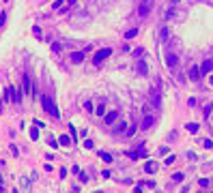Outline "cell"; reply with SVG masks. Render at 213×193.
I'll return each mask as SVG.
<instances>
[{
	"label": "cell",
	"mask_w": 213,
	"mask_h": 193,
	"mask_svg": "<svg viewBox=\"0 0 213 193\" xmlns=\"http://www.w3.org/2000/svg\"><path fill=\"white\" fill-rule=\"evenodd\" d=\"M200 71H202V73H211V71H213V60H205L202 67H200Z\"/></svg>",
	"instance_id": "8fae6325"
},
{
	"label": "cell",
	"mask_w": 213,
	"mask_h": 193,
	"mask_svg": "<svg viewBox=\"0 0 213 193\" xmlns=\"http://www.w3.org/2000/svg\"><path fill=\"white\" fill-rule=\"evenodd\" d=\"M153 123H155V118L147 114L144 118H142V123H140V127H142V129H151V127H153Z\"/></svg>",
	"instance_id": "ba28073f"
},
{
	"label": "cell",
	"mask_w": 213,
	"mask_h": 193,
	"mask_svg": "<svg viewBox=\"0 0 213 193\" xmlns=\"http://www.w3.org/2000/svg\"><path fill=\"white\" fill-rule=\"evenodd\" d=\"M185 129H187V131H189V133H198V129H200V127H198V125H196V123H189V125H187V127H185Z\"/></svg>",
	"instance_id": "9a60e30c"
},
{
	"label": "cell",
	"mask_w": 213,
	"mask_h": 193,
	"mask_svg": "<svg viewBox=\"0 0 213 193\" xmlns=\"http://www.w3.org/2000/svg\"><path fill=\"white\" fill-rule=\"evenodd\" d=\"M200 75H202L200 67H192V71H189V80H200Z\"/></svg>",
	"instance_id": "30bf717a"
},
{
	"label": "cell",
	"mask_w": 213,
	"mask_h": 193,
	"mask_svg": "<svg viewBox=\"0 0 213 193\" xmlns=\"http://www.w3.org/2000/svg\"><path fill=\"white\" fill-rule=\"evenodd\" d=\"M155 170H157V163H155V161H147V163H144V172L153 174Z\"/></svg>",
	"instance_id": "7c38bea8"
},
{
	"label": "cell",
	"mask_w": 213,
	"mask_h": 193,
	"mask_svg": "<svg viewBox=\"0 0 213 193\" xmlns=\"http://www.w3.org/2000/svg\"><path fill=\"white\" fill-rule=\"evenodd\" d=\"M30 137L32 139H39V127H32L30 129Z\"/></svg>",
	"instance_id": "ac0fdd59"
},
{
	"label": "cell",
	"mask_w": 213,
	"mask_h": 193,
	"mask_svg": "<svg viewBox=\"0 0 213 193\" xmlns=\"http://www.w3.org/2000/svg\"><path fill=\"white\" fill-rule=\"evenodd\" d=\"M69 5H76V0H69Z\"/></svg>",
	"instance_id": "83f0119b"
},
{
	"label": "cell",
	"mask_w": 213,
	"mask_h": 193,
	"mask_svg": "<svg viewBox=\"0 0 213 193\" xmlns=\"http://www.w3.org/2000/svg\"><path fill=\"white\" fill-rule=\"evenodd\" d=\"M134 193H142V187H136V189H134Z\"/></svg>",
	"instance_id": "4316f807"
},
{
	"label": "cell",
	"mask_w": 213,
	"mask_h": 193,
	"mask_svg": "<svg viewBox=\"0 0 213 193\" xmlns=\"http://www.w3.org/2000/svg\"><path fill=\"white\" fill-rule=\"evenodd\" d=\"M95 193H103V191H95Z\"/></svg>",
	"instance_id": "4dcf8cb0"
},
{
	"label": "cell",
	"mask_w": 213,
	"mask_h": 193,
	"mask_svg": "<svg viewBox=\"0 0 213 193\" xmlns=\"http://www.w3.org/2000/svg\"><path fill=\"white\" fill-rule=\"evenodd\" d=\"M2 191H5V189H2V185H0V193H2Z\"/></svg>",
	"instance_id": "f546056e"
},
{
	"label": "cell",
	"mask_w": 213,
	"mask_h": 193,
	"mask_svg": "<svg viewBox=\"0 0 213 193\" xmlns=\"http://www.w3.org/2000/svg\"><path fill=\"white\" fill-rule=\"evenodd\" d=\"M138 34V28H131V30H127V34H125V39H134Z\"/></svg>",
	"instance_id": "e0dca14e"
},
{
	"label": "cell",
	"mask_w": 213,
	"mask_h": 193,
	"mask_svg": "<svg viewBox=\"0 0 213 193\" xmlns=\"http://www.w3.org/2000/svg\"><path fill=\"white\" fill-rule=\"evenodd\" d=\"M125 129H127V123H118V125L114 127V131H116V133H123Z\"/></svg>",
	"instance_id": "2e32d148"
},
{
	"label": "cell",
	"mask_w": 213,
	"mask_h": 193,
	"mask_svg": "<svg viewBox=\"0 0 213 193\" xmlns=\"http://www.w3.org/2000/svg\"><path fill=\"white\" fill-rule=\"evenodd\" d=\"M166 64H168V67H177V64H179V56L172 54V52L166 54Z\"/></svg>",
	"instance_id": "8992f818"
},
{
	"label": "cell",
	"mask_w": 213,
	"mask_h": 193,
	"mask_svg": "<svg viewBox=\"0 0 213 193\" xmlns=\"http://www.w3.org/2000/svg\"><path fill=\"white\" fill-rule=\"evenodd\" d=\"M32 32H35L37 37H41V28H39V26H32Z\"/></svg>",
	"instance_id": "d4e9b609"
},
{
	"label": "cell",
	"mask_w": 213,
	"mask_h": 193,
	"mask_svg": "<svg viewBox=\"0 0 213 193\" xmlns=\"http://www.w3.org/2000/svg\"><path fill=\"white\" fill-rule=\"evenodd\" d=\"M22 90H24V92H30V90H32V86H30V80H28L26 75H24V82H22Z\"/></svg>",
	"instance_id": "4fadbf2b"
},
{
	"label": "cell",
	"mask_w": 213,
	"mask_h": 193,
	"mask_svg": "<svg viewBox=\"0 0 213 193\" xmlns=\"http://www.w3.org/2000/svg\"><path fill=\"white\" fill-rule=\"evenodd\" d=\"M142 54H144V50H142V47H140V50H134V56H136V58H142Z\"/></svg>",
	"instance_id": "7402d4cb"
},
{
	"label": "cell",
	"mask_w": 213,
	"mask_h": 193,
	"mask_svg": "<svg viewBox=\"0 0 213 193\" xmlns=\"http://www.w3.org/2000/svg\"><path fill=\"white\" fill-rule=\"evenodd\" d=\"M41 105H43V110L47 112V114H50V116H54V118H58L60 116V112H58V107H56V103L50 99V97H41Z\"/></svg>",
	"instance_id": "6da1fadb"
},
{
	"label": "cell",
	"mask_w": 213,
	"mask_h": 193,
	"mask_svg": "<svg viewBox=\"0 0 213 193\" xmlns=\"http://www.w3.org/2000/svg\"><path fill=\"white\" fill-rule=\"evenodd\" d=\"M110 54H112V50H110V47H103V50H99L97 54L93 56V62H95V64H101V62H103V60H106Z\"/></svg>",
	"instance_id": "7a4b0ae2"
},
{
	"label": "cell",
	"mask_w": 213,
	"mask_h": 193,
	"mask_svg": "<svg viewBox=\"0 0 213 193\" xmlns=\"http://www.w3.org/2000/svg\"><path fill=\"white\" fill-rule=\"evenodd\" d=\"M151 105H153V107H161V94H159V88H153V90H151Z\"/></svg>",
	"instance_id": "3957f363"
},
{
	"label": "cell",
	"mask_w": 213,
	"mask_h": 193,
	"mask_svg": "<svg viewBox=\"0 0 213 193\" xmlns=\"http://www.w3.org/2000/svg\"><path fill=\"white\" fill-rule=\"evenodd\" d=\"M129 155V159H140V157H144L147 155V148L144 146H140L138 150H131V152H127Z\"/></svg>",
	"instance_id": "52a82bcc"
},
{
	"label": "cell",
	"mask_w": 213,
	"mask_h": 193,
	"mask_svg": "<svg viewBox=\"0 0 213 193\" xmlns=\"http://www.w3.org/2000/svg\"><path fill=\"white\" fill-rule=\"evenodd\" d=\"M60 144H63V146H69V144H71V139H69L67 135H63V137H60Z\"/></svg>",
	"instance_id": "d6986e66"
},
{
	"label": "cell",
	"mask_w": 213,
	"mask_h": 193,
	"mask_svg": "<svg viewBox=\"0 0 213 193\" xmlns=\"http://www.w3.org/2000/svg\"><path fill=\"white\" fill-rule=\"evenodd\" d=\"M202 146H205V148H213V142H211V139H205Z\"/></svg>",
	"instance_id": "cb8c5ba5"
},
{
	"label": "cell",
	"mask_w": 213,
	"mask_h": 193,
	"mask_svg": "<svg viewBox=\"0 0 213 193\" xmlns=\"http://www.w3.org/2000/svg\"><path fill=\"white\" fill-rule=\"evenodd\" d=\"M134 133H136V127H129V131H127V137H131Z\"/></svg>",
	"instance_id": "484cf974"
},
{
	"label": "cell",
	"mask_w": 213,
	"mask_h": 193,
	"mask_svg": "<svg viewBox=\"0 0 213 193\" xmlns=\"http://www.w3.org/2000/svg\"><path fill=\"white\" fill-rule=\"evenodd\" d=\"M101 159L108 161V163H112V155H108V152H101Z\"/></svg>",
	"instance_id": "44dd1931"
},
{
	"label": "cell",
	"mask_w": 213,
	"mask_h": 193,
	"mask_svg": "<svg viewBox=\"0 0 213 193\" xmlns=\"http://www.w3.org/2000/svg\"><path fill=\"white\" fill-rule=\"evenodd\" d=\"M116 118H118V112L112 110V112L103 114V123H106V125H114V123H116Z\"/></svg>",
	"instance_id": "5b68a950"
},
{
	"label": "cell",
	"mask_w": 213,
	"mask_h": 193,
	"mask_svg": "<svg viewBox=\"0 0 213 193\" xmlns=\"http://www.w3.org/2000/svg\"><path fill=\"white\" fill-rule=\"evenodd\" d=\"M71 60H73V62H82L84 60V54L82 52H73V54H71Z\"/></svg>",
	"instance_id": "5bb4252c"
},
{
	"label": "cell",
	"mask_w": 213,
	"mask_h": 193,
	"mask_svg": "<svg viewBox=\"0 0 213 193\" xmlns=\"http://www.w3.org/2000/svg\"><path fill=\"white\" fill-rule=\"evenodd\" d=\"M161 39L168 41V28H161Z\"/></svg>",
	"instance_id": "603a6c76"
},
{
	"label": "cell",
	"mask_w": 213,
	"mask_h": 193,
	"mask_svg": "<svg viewBox=\"0 0 213 193\" xmlns=\"http://www.w3.org/2000/svg\"><path fill=\"white\" fill-rule=\"evenodd\" d=\"M151 7H153V2H151V0H142V5H140L138 13H140L142 17H147V15L151 13Z\"/></svg>",
	"instance_id": "277c9868"
},
{
	"label": "cell",
	"mask_w": 213,
	"mask_h": 193,
	"mask_svg": "<svg viewBox=\"0 0 213 193\" xmlns=\"http://www.w3.org/2000/svg\"><path fill=\"white\" fill-rule=\"evenodd\" d=\"M97 114H106V103H99L97 105Z\"/></svg>",
	"instance_id": "ffe728a7"
},
{
	"label": "cell",
	"mask_w": 213,
	"mask_h": 193,
	"mask_svg": "<svg viewBox=\"0 0 213 193\" xmlns=\"http://www.w3.org/2000/svg\"><path fill=\"white\" fill-rule=\"evenodd\" d=\"M136 71H138L140 75H147V73H149V67H147V62L138 60V62H136Z\"/></svg>",
	"instance_id": "9c48e42d"
},
{
	"label": "cell",
	"mask_w": 213,
	"mask_h": 193,
	"mask_svg": "<svg viewBox=\"0 0 213 193\" xmlns=\"http://www.w3.org/2000/svg\"><path fill=\"white\" fill-rule=\"evenodd\" d=\"M209 82H211V86H213V75H211V80H209Z\"/></svg>",
	"instance_id": "f1b7e54d"
}]
</instances>
